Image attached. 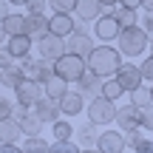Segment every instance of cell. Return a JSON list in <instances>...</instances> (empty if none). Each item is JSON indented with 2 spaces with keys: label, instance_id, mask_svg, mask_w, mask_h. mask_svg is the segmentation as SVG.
Listing matches in <instances>:
<instances>
[{
  "label": "cell",
  "instance_id": "6da1fadb",
  "mask_svg": "<svg viewBox=\"0 0 153 153\" xmlns=\"http://www.w3.org/2000/svg\"><path fill=\"white\" fill-rule=\"evenodd\" d=\"M85 65L91 68L94 74H99L102 79L105 76H114L119 71V65H122V51L114 48V45H108V43H99V45H94L91 54L85 57Z\"/></svg>",
  "mask_w": 153,
  "mask_h": 153
},
{
  "label": "cell",
  "instance_id": "7a4b0ae2",
  "mask_svg": "<svg viewBox=\"0 0 153 153\" xmlns=\"http://www.w3.org/2000/svg\"><path fill=\"white\" fill-rule=\"evenodd\" d=\"M150 45V34L142 26H125L116 37V48L122 51V57H142L145 48Z\"/></svg>",
  "mask_w": 153,
  "mask_h": 153
},
{
  "label": "cell",
  "instance_id": "3957f363",
  "mask_svg": "<svg viewBox=\"0 0 153 153\" xmlns=\"http://www.w3.org/2000/svg\"><path fill=\"white\" fill-rule=\"evenodd\" d=\"M85 111H88V119L97 122V125H111V122L116 119V105H114V99L102 97V94L94 97V99H88Z\"/></svg>",
  "mask_w": 153,
  "mask_h": 153
},
{
  "label": "cell",
  "instance_id": "277c9868",
  "mask_svg": "<svg viewBox=\"0 0 153 153\" xmlns=\"http://www.w3.org/2000/svg\"><path fill=\"white\" fill-rule=\"evenodd\" d=\"M85 68H88L85 60H82L79 54H71V51H65L62 57H57V60H54V74L62 76L65 82H74L76 76L85 71Z\"/></svg>",
  "mask_w": 153,
  "mask_h": 153
},
{
  "label": "cell",
  "instance_id": "5b68a950",
  "mask_svg": "<svg viewBox=\"0 0 153 153\" xmlns=\"http://www.w3.org/2000/svg\"><path fill=\"white\" fill-rule=\"evenodd\" d=\"M23 74L28 76V79L40 82V85H45V82L54 76V60H31V54L23 57Z\"/></svg>",
  "mask_w": 153,
  "mask_h": 153
},
{
  "label": "cell",
  "instance_id": "8992f818",
  "mask_svg": "<svg viewBox=\"0 0 153 153\" xmlns=\"http://www.w3.org/2000/svg\"><path fill=\"white\" fill-rule=\"evenodd\" d=\"M119 31H122L119 20H116L114 14H108V11L94 20V37H99V43H114V40L119 37Z\"/></svg>",
  "mask_w": 153,
  "mask_h": 153
},
{
  "label": "cell",
  "instance_id": "52a82bcc",
  "mask_svg": "<svg viewBox=\"0 0 153 153\" xmlns=\"http://www.w3.org/2000/svg\"><path fill=\"white\" fill-rule=\"evenodd\" d=\"M74 85H76V91H79L82 97H85V102H88V99H94V97L102 94V76L94 74L91 68H85V71L74 79Z\"/></svg>",
  "mask_w": 153,
  "mask_h": 153
},
{
  "label": "cell",
  "instance_id": "ba28073f",
  "mask_svg": "<svg viewBox=\"0 0 153 153\" xmlns=\"http://www.w3.org/2000/svg\"><path fill=\"white\" fill-rule=\"evenodd\" d=\"M116 125L122 128V133H128V131H136V128H142V108L139 105H122L119 111H116Z\"/></svg>",
  "mask_w": 153,
  "mask_h": 153
},
{
  "label": "cell",
  "instance_id": "9c48e42d",
  "mask_svg": "<svg viewBox=\"0 0 153 153\" xmlns=\"http://www.w3.org/2000/svg\"><path fill=\"white\" fill-rule=\"evenodd\" d=\"M14 97H17V102H20V105H28V108H34V102L43 97V85L26 76V79H20V82H17Z\"/></svg>",
  "mask_w": 153,
  "mask_h": 153
},
{
  "label": "cell",
  "instance_id": "30bf717a",
  "mask_svg": "<svg viewBox=\"0 0 153 153\" xmlns=\"http://www.w3.org/2000/svg\"><path fill=\"white\" fill-rule=\"evenodd\" d=\"M40 43V57H45V60H57V57L65 54V37H60V34H45V37L37 40Z\"/></svg>",
  "mask_w": 153,
  "mask_h": 153
},
{
  "label": "cell",
  "instance_id": "8fae6325",
  "mask_svg": "<svg viewBox=\"0 0 153 153\" xmlns=\"http://www.w3.org/2000/svg\"><path fill=\"white\" fill-rule=\"evenodd\" d=\"M91 48H94V37H91V34L71 31V34L65 37V51H71V54H79L82 60L91 54Z\"/></svg>",
  "mask_w": 153,
  "mask_h": 153
},
{
  "label": "cell",
  "instance_id": "7c38bea8",
  "mask_svg": "<svg viewBox=\"0 0 153 153\" xmlns=\"http://www.w3.org/2000/svg\"><path fill=\"white\" fill-rule=\"evenodd\" d=\"M34 114H37L45 125H51V122L60 119L62 111H60V102H57V99H51V97H45V94H43V97L34 102Z\"/></svg>",
  "mask_w": 153,
  "mask_h": 153
},
{
  "label": "cell",
  "instance_id": "4fadbf2b",
  "mask_svg": "<svg viewBox=\"0 0 153 153\" xmlns=\"http://www.w3.org/2000/svg\"><path fill=\"white\" fill-rule=\"evenodd\" d=\"M114 76L122 82V88H125V91H133L136 85H142V82H145V76H142V71H139V65H131V62H122L119 71H116Z\"/></svg>",
  "mask_w": 153,
  "mask_h": 153
},
{
  "label": "cell",
  "instance_id": "5bb4252c",
  "mask_svg": "<svg viewBox=\"0 0 153 153\" xmlns=\"http://www.w3.org/2000/svg\"><path fill=\"white\" fill-rule=\"evenodd\" d=\"M74 17L71 11H54V17H48V31L51 34H60V37H68L74 31Z\"/></svg>",
  "mask_w": 153,
  "mask_h": 153
},
{
  "label": "cell",
  "instance_id": "9a60e30c",
  "mask_svg": "<svg viewBox=\"0 0 153 153\" xmlns=\"http://www.w3.org/2000/svg\"><path fill=\"white\" fill-rule=\"evenodd\" d=\"M23 34H28L31 40H40L48 34V17L43 14H26V26H23Z\"/></svg>",
  "mask_w": 153,
  "mask_h": 153
},
{
  "label": "cell",
  "instance_id": "2e32d148",
  "mask_svg": "<svg viewBox=\"0 0 153 153\" xmlns=\"http://www.w3.org/2000/svg\"><path fill=\"white\" fill-rule=\"evenodd\" d=\"M97 148L105 150V153H119V150H125V133H122V131H105V133H99Z\"/></svg>",
  "mask_w": 153,
  "mask_h": 153
},
{
  "label": "cell",
  "instance_id": "e0dca14e",
  "mask_svg": "<svg viewBox=\"0 0 153 153\" xmlns=\"http://www.w3.org/2000/svg\"><path fill=\"white\" fill-rule=\"evenodd\" d=\"M57 102H60V111H62L65 116H76L82 108H85V97H82L79 91H65Z\"/></svg>",
  "mask_w": 153,
  "mask_h": 153
},
{
  "label": "cell",
  "instance_id": "ac0fdd59",
  "mask_svg": "<svg viewBox=\"0 0 153 153\" xmlns=\"http://www.w3.org/2000/svg\"><path fill=\"white\" fill-rule=\"evenodd\" d=\"M6 48H9V54L14 57V60H23V57L31 54V37H28V34H11V37L6 40Z\"/></svg>",
  "mask_w": 153,
  "mask_h": 153
},
{
  "label": "cell",
  "instance_id": "d6986e66",
  "mask_svg": "<svg viewBox=\"0 0 153 153\" xmlns=\"http://www.w3.org/2000/svg\"><path fill=\"white\" fill-rule=\"evenodd\" d=\"M105 6L99 3V0H76L74 11H76V20H85V23H94L99 14H102Z\"/></svg>",
  "mask_w": 153,
  "mask_h": 153
},
{
  "label": "cell",
  "instance_id": "ffe728a7",
  "mask_svg": "<svg viewBox=\"0 0 153 153\" xmlns=\"http://www.w3.org/2000/svg\"><path fill=\"white\" fill-rule=\"evenodd\" d=\"M74 133H76V145H79V148H97V139H99V128H97V122L88 119V125L76 128Z\"/></svg>",
  "mask_w": 153,
  "mask_h": 153
},
{
  "label": "cell",
  "instance_id": "44dd1931",
  "mask_svg": "<svg viewBox=\"0 0 153 153\" xmlns=\"http://www.w3.org/2000/svg\"><path fill=\"white\" fill-rule=\"evenodd\" d=\"M20 136H23V131H20V122L14 116L0 119V142H17Z\"/></svg>",
  "mask_w": 153,
  "mask_h": 153
},
{
  "label": "cell",
  "instance_id": "7402d4cb",
  "mask_svg": "<svg viewBox=\"0 0 153 153\" xmlns=\"http://www.w3.org/2000/svg\"><path fill=\"white\" fill-rule=\"evenodd\" d=\"M43 125H45V122L40 119L37 114H34V108L20 119V131H23V136H40V133H43Z\"/></svg>",
  "mask_w": 153,
  "mask_h": 153
},
{
  "label": "cell",
  "instance_id": "603a6c76",
  "mask_svg": "<svg viewBox=\"0 0 153 153\" xmlns=\"http://www.w3.org/2000/svg\"><path fill=\"white\" fill-rule=\"evenodd\" d=\"M20 79H26V74H23V65H14V62H11V65L0 68V85H6V88H11V91H14Z\"/></svg>",
  "mask_w": 153,
  "mask_h": 153
},
{
  "label": "cell",
  "instance_id": "cb8c5ba5",
  "mask_svg": "<svg viewBox=\"0 0 153 153\" xmlns=\"http://www.w3.org/2000/svg\"><path fill=\"white\" fill-rule=\"evenodd\" d=\"M65 91H68V82L62 79V76H57V74L43 85V94H45V97H51V99H60Z\"/></svg>",
  "mask_w": 153,
  "mask_h": 153
},
{
  "label": "cell",
  "instance_id": "d4e9b609",
  "mask_svg": "<svg viewBox=\"0 0 153 153\" xmlns=\"http://www.w3.org/2000/svg\"><path fill=\"white\" fill-rule=\"evenodd\" d=\"M122 94H128V91L122 88V82L116 79V76H114V79H108V76L102 79V97H108V99H114V102H116Z\"/></svg>",
  "mask_w": 153,
  "mask_h": 153
},
{
  "label": "cell",
  "instance_id": "484cf974",
  "mask_svg": "<svg viewBox=\"0 0 153 153\" xmlns=\"http://www.w3.org/2000/svg\"><path fill=\"white\" fill-rule=\"evenodd\" d=\"M23 26H26V14H6V20H3V28L9 31V37L11 34H23Z\"/></svg>",
  "mask_w": 153,
  "mask_h": 153
},
{
  "label": "cell",
  "instance_id": "4316f807",
  "mask_svg": "<svg viewBox=\"0 0 153 153\" xmlns=\"http://www.w3.org/2000/svg\"><path fill=\"white\" fill-rule=\"evenodd\" d=\"M128 94H131V102L139 105V108H145V105L153 102V91H150V88H145V85H136L133 91H128Z\"/></svg>",
  "mask_w": 153,
  "mask_h": 153
},
{
  "label": "cell",
  "instance_id": "83f0119b",
  "mask_svg": "<svg viewBox=\"0 0 153 153\" xmlns=\"http://www.w3.org/2000/svg\"><path fill=\"white\" fill-rule=\"evenodd\" d=\"M136 11H139V9H125V6H122V9L114 11V17L119 20L122 28H125V26H136V23H139V14H136Z\"/></svg>",
  "mask_w": 153,
  "mask_h": 153
},
{
  "label": "cell",
  "instance_id": "f1b7e54d",
  "mask_svg": "<svg viewBox=\"0 0 153 153\" xmlns=\"http://www.w3.org/2000/svg\"><path fill=\"white\" fill-rule=\"evenodd\" d=\"M51 131H54V139H74V125L65 119L51 122Z\"/></svg>",
  "mask_w": 153,
  "mask_h": 153
},
{
  "label": "cell",
  "instance_id": "f546056e",
  "mask_svg": "<svg viewBox=\"0 0 153 153\" xmlns=\"http://www.w3.org/2000/svg\"><path fill=\"white\" fill-rule=\"evenodd\" d=\"M23 150H51V142H45L43 136H26Z\"/></svg>",
  "mask_w": 153,
  "mask_h": 153
},
{
  "label": "cell",
  "instance_id": "4dcf8cb0",
  "mask_svg": "<svg viewBox=\"0 0 153 153\" xmlns=\"http://www.w3.org/2000/svg\"><path fill=\"white\" fill-rule=\"evenodd\" d=\"M142 128H136V131H128L125 136V150H139V145H142Z\"/></svg>",
  "mask_w": 153,
  "mask_h": 153
},
{
  "label": "cell",
  "instance_id": "1f68e13d",
  "mask_svg": "<svg viewBox=\"0 0 153 153\" xmlns=\"http://www.w3.org/2000/svg\"><path fill=\"white\" fill-rule=\"evenodd\" d=\"M51 150L71 153V150H76V142H71V139H54V142H51Z\"/></svg>",
  "mask_w": 153,
  "mask_h": 153
},
{
  "label": "cell",
  "instance_id": "d6a6232c",
  "mask_svg": "<svg viewBox=\"0 0 153 153\" xmlns=\"http://www.w3.org/2000/svg\"><path fill=\"white\" fill-rule=\"evenodd\" d=\"M48 6H51L54 11H74L76 0H48Z\"/></svg>",
  "mask_w": 153,
  "mask_h": 153
},
{
  "label": "cell",
  "instance_id": "836d02e7",
  "mask_svg": "<svg viewBox=\"0 0 153 153\" xmlns=\"http://www.w3.org/2000/svg\"><path fill=\"white\" fill-rule=\"evenodd\" d=\"M142 128L145 131H153V102L142 108Z\"/></svg>",
  "mask_w": 153,
  "mask_h": 153
},
{
  "label": "cell",
  "instance_id": "e575fe53",
  "mask_svg": "<svg viewBox=\"0 0 153 153\" xmlns=\"http://www.w3.org/2000/svg\"><path fill=\"white\" fill-rule=\"evenodd\" d=\"M139 71H142V76H145V82H153V54L148 57V60L139 65Z\"/></svg>",
  "mask_w": 153,
  "mask_h": 153
},
{
  "label": "cell",
  "instance_id": "d590c367",
  "mask_svg": "<svg viewBox=\"0 0 153 153\" xmlns=\"http://www.w3.org/2000/svg\"><path fill=\"white\" fill-rule=\"evenodd\" d=\"M45 3H48V0H28L26 9H28V14H43V11H45Z\"/></svg>",
  "mask_w": 153,
  "mask_h": 153
},
{
  "label": "cell",
  "instance_id": "8d00e7d4",
  "mask_svg": "<svg viewBox=\"0 0 153 153\" xmlns=\"http://www.w3.org/2000/svg\"><path fill=\"white\" fill-rule=\"evenodd\" d=\"M28 111H31V108H28V105H20V102H17V105H11V116H14L17 122H20L23 116L28 114Z\"/></svg>",
  "mask_w": 153,
  "mask_h": 153
},
{
  "label": "cell",
  "instance_id": "74e56055",
  "mask_svg": "<svg viewBox=\"0 0 153 153\" xmlns=\"http://www.w3.org/2000/svg\"><path fill=\"white\" fill-rule=\"evenodd\" d=\"M14 62V57L9 54V48H0V68H6V65H11Z\"/></svg>",
  "mask_w": 153,
  "mask_h": 153
},
{
  "label": "cell",
  "instance_id": "f35d334b",
  "mask_svg": "<svg viewBox=\"0 0 153 153\" xmlns=\"http://www.w3.org/2000/svg\"><path fill=\"white\" fill-rule=\"evenodd\" d=\"M6 116H11V102L0 97V119H6Z\"/></svg>",
  "mask_w": 153,
  "mask_h": 153
},
{
  "label": "cell",
  "instance_id": "ab89813d",
  "mask_svg": "<svg viewBox=\"0 0 153 153\" xmlns=\"http://www.w3.org/2000/svg\"><path fill=\"white\" fill-rule=\"evenodd\" d=\"M142 28L153 37V11H145V23H142Z\"/></svg>",
  "mask_w": 153,
  "mask_h": 153
},
{
  "label": "cell",
  "instance_id": "60d3db41",
  "mask_svg": "<svg viewBox=\"0 0 153 153\" xmlns=\"http://www.w3.org/2000/svg\"><path fill=\"white\" fill-rule=\"evenodd\" d=\"M125 9H142V0H119Z\"/></svg>",
  "mask_w": 153,
  "mask_h": 153
},
{
  "label": "cell",
  "instance_id": "b9f144b4",
  "mask_svg": "<svg viewBox=\"0 0 153 153\" xmlns=\"http://www.w3.org/2000/svg\"><path fill=\"white\" fill-rule=\"evenodd\" d=\"M9 6H11L9 0H0V23H3V20H6V14H9Z\"/></svg>",
  "mask_w": 153,
  "mask_h": 153
},
{
  "label": "cell",
  "instance_id": "7bdbcfd3",
  "mask_svg": "<svg viewBox=\"0 0 153 153\" xmlns=\"http://www.w3.org/2000/svg\"><path fill=\"white\" fill-rule=\"evenodd\" d=\"M139 150H142V153L153 150V142H150V139H142V145H139Z\"/></svg>",
  "mask_w": 153,
  "mask_h": 153
},
{
  "label": "cell",
  "instance_id": "ee69618b",
  "mask_svg": "<svg viewBox=\"0 0 153 153\" xmlns=\"http://www.w3.org/2000/svg\"><path fill=\"white\" fill-rule=\"evenodd\" d=\"M6 40H9V31H6L3 23H0V43H6Z\"/></svg>",
  "mask_w": 153,
  "mask_h": 153
},
{
  "label": "cell",
  "instance_id": "f6af8a7d",
  "mask_svg": "<svg viewBox=\"0 0 153 153\" xmlns=\"http://www.w3.org/2000/svg\"><path fill=\"white\" fill-rule=\"evenodd\" d=\"M142 9L145 11H153V0H142Z\"/></svg>",
  "mask_w": 153,
  "mask_h": 153
},
{
  "label": "cell",
  "instance_id": "bcb514c9",
  "mask_svg": "<svg viewBox=\"0 0 153 153\" xmlns=\"http://www.w3.org/2000/svg\"><path fill=\"white\" fill-rule=\"evenodd\" d=\"M102 6H119V0H99Z\"/></svg>",
  "mask_w": 153,
  "mask_h": 153
},
{
  "label": "cell",
  "instance_id": "7dc6e473",
  "mask_svg": "<svg viewBox=\"0 0 153 153\" xmlns=\"http://www.w3.org/2000/svg\"><path fill=\"white\" fill-rule=\"evenodd\" d=\"M9 3H11V6H26L28 0H9Z\"/></svg>",
  "mask_w": 153,
  "mask_h": 153
},
{
  "label": "cell",
  "instance_id": "c3c4849f",
  "mask_svg": "<svg viewBox=\"0 0 153 153\" xmlns=\"http://www.w3.org/2000/svg\"><path fill=\"white\" fill-rule=\"evenodd\" d=\"M150 54H153V37H150Z\"/></svg>",
  "mask_w": 153,
  "mask_h": 153
},
{
  "label": "cell",
  "instance_id": "681fc988",
  "mask_svg": "<svg viewBox=\"0 0 153 153\" xmlns=\"http://www.w3.org/2000/svg\"><path fill=\"white\" fill-rule=\"evenodd\" d=\"M150 91H153V88H150Z\"/></svg>",
  "mask_w": 153,
  "mask_h": 153
}]
</instances>
